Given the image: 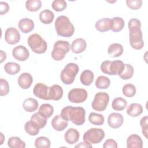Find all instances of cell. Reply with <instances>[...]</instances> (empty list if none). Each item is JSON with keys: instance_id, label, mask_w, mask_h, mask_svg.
<instances>
[{"instance_id": "obj_1", "label": "cell", "mask_w": 148, "mask_h": 148, "mask_svg": "<svg viewBox=\"0 0 148 148\" xmlns=\"http://www.w3.org/2000/svg\"><path fill=\"white\" fill-rule=\"evenodd\" d=\"M128 27L130 31V43L131 46L135 50H140L144 46L142 32L140 29V21L136 18L129 20Z\"/></svg>"}, {"instance_id": "obj_2", "label": "cell", "mask_w": 148, "mask_h": 148, "mask_svg": "<svg viewBox=\"0 0 148 148\" xmlns=\"http://www.w3.org/2000/svg\"><path fill=\"white\" fill-rule=\"evenodd\" d=\"M61 116L66 121H71L76 125H82L85 122V109L82 107L67 106L61 112Z\"/></svg>"}, {"instance_id": "obj_3", "label": "cell", "mask_w": 148, "mask_h": 148, "mask_svg": "<svg viewBox=\"0 0 148 148\" xmlns=\"http://www.w3.org/2000/svg\"><path fill=\"white\" fill-rule=\"evenodd\" d=\"M55 28L58 35L69 38L72 36L75 32V27L66 16H58L55 21Z\"/></svg>"}, {"instance_id": "obj_4", "label": "cell", "mask_w": 148, "mask_h": 148, "mask_svg": "<svg viewBox=\"0 0 148 148\" xmlns=\"http://www.w3.org/2000/svg\"><path fill=\"white\" fill-rule=\"evenodd\" d=\"M101 71L108 75H119L124 70V64L121 60L105 61L101 65Z\"/></svg>"}, {"instance_id": "obj_5", "label": "cell", "mask_w": 148, "mask_h": 148, "mask_svg": "<svg viewBox=\"0 0 148 148\" xmlns=\"http://www.w3.org/2000/svg\"><path fill=\"white\" fill-rule=\"evenodd\" d=\"M27 42L32 51L36 54L45 53L47 49L46 42L38 34L31 35L28 38Z\"/></svg>"}, {"instance_id": "obj_6", "label": "cell", "mask_w": 148, "mask_h": 148, "mask_svg": "<svg viewBox=\"0 0 148 148\" xmlns=\"http://www.w3.org/2000/svg\"><path fill=\"white\" fill-rule=\"evenodd\" d=\"M79 70V66L73 62L67 64L61 71L60 74L61 80L63 83L66 85L72 84Z\"/></svg>"}, {"instance_id": "obj_7", "label": "cell", "mask_w": 148, "mask_h": 148, "mask_svg": "<svg viewBox=\"0 0 148 148\" xmlns=\"http://www.w3.org/2000/svg\"><path fill=\"white\" fill-rule=\"evenodd\" d=\"M70 44L65 40H57L53 46L51 57L56 61H61L70 50Z\"/></svg>"}, {"instance_id": "obj_8", "label": "cell", "mask_w": 148, "mask_h": 148, "mask_svg": "<svg viewBox=\"0 0 148 148\" xmlns=\"http://www.w3.org/2000/svg\"><path fill=\"white\" fill-rule=\"evenodd\" d=\"M105 137V132L101 128H91L87 130L83 135L84 141L92 144L100 143Z\"/></svg>"}, {"instance_id": "obj_9", "label": "cell", "mask_w": 148, "mask_h": 148, "mask_svg": "<svg viewBox=\"0 0 148 148\" xmlns=\"http://www.w3.org/2000/svg\"><path fill=\"white\" fill-rule=\"evenodd\" d=\"M109 101V95L108 93L99 92L95 95L94 100L91 103V107L94 110L102 112L106 109Z\"/></svg>"}, {"instance_id": "obj_10", "label": "cell", "mask_w": 148, "mask_h": 148, "mask_svg": "<svg viewBox=\"0 0 148 148\" xmlns=\"http://www.w3.org/2000/svg\"><path fill=\"white\" fill-rule=\"evenodd\" d=\"M87 98V92L85 89L76 88L71 89L68 94L69 101L72 103H80L84 102Z\"/></svg>"}, {"instance_id": "obj_11", "label": "cell", "mask_w": 148, "mask_h": 148, "mask_svg": "<svg viewBox=\"0 0 148 148\" xmlns=\"http://www.w3.org/2000/svg\"><path fill=\"white\" fill-rule=\"evenodd\" d=\"M20 39V34L18 31L14 27L6 29L5 34V40L9 45L17 43Z\"/></svg>"}, {"instance_id": "obj_12", "label": "cell", "mask_w": 148, "mask_h": 148, "mask_svg": "<svg viewBox=\"0 0 148 148\" xmlns=\"http://www.w3.org/2000/svg\"><path fill=\"white\" fill-rule=\"evenodd\" d=\"M49 87L42 83L36 84L33 89V93L34 95L44 100H49Z\"/></svg>"}, {"instance_id": "obj_13", "label": "cell", "mask_w": 148, "mask_h": 148, "mask_svg": "<svg viewBox=\"0 0 148 148\" xmlns=\"http://www.w3.org/2000/svg\"><path fill=\"white\" fill-rule=\"evenodd\" d=\"M12 56L17 60L24 61L27 60L29 56V53L28 49L23 45H18L12 50Z\"/></svg>"}, {"instance_id": "obj_14", "label": "cell", "mask_w": 148, "mask_h": 148, "mask_svg": "<svg viewBox=\"0 0 148 148\" xmlns=\"http://www.w3.org/2000/svg\"><path fill=\"white\" fill-rule=\"evenodd\" d=\"M124 122V118L121 114L118 113H112L108 117V123L110 127L112 128H118L120 127Z\"/></svg>"}, {"instance_id": "obj_15", "label": "cell", "mask_w": 148, "mask_h": 148, "mask_svg": "<svg viewBox=\"0 0 148 148\" xmlns=\"http://www.w3.org/2000/svg\"><path fill=\"white\" fill-rule=\"evenodd\" d=\"M17 82L21 88L28 89L31 87L33 82V78L30 73L24 72L18 76Z\"/></svg>"}, {"instance_id": "obj_16", "label": "cell", "mask_w": 148, "mask_h": 148, "mask_svg": "<svg viewBox=\"0 0 148 148\" xmlns=\"http://www.w3.org/2000/svg\"><path fill=\"white\" fill-rule=\"evenodd\" d=\"M68 121L64 120L61 115H56L51 120L52 127L57 131H64L68 126Z\"/></svg>"}, {"instance_id": "obj_17", "label": "cell", "mask_w": 148, "mask_h": 148, "mask_svg": "<svg viewBox=\"0 0 148 148\" xmlns=\"http://www.w3.org/2000/svg\"><path fill=\"white\" fill-rule=\"evenodd\" d=\"M80 134L79 131L73 128H71L65 133L64 139L66 142L69 145L76 143L79 139Z\"/></svg>"}, {"instance_id": "obj_18", "label": "cell", "mask_w": 148, "mask_h": 148, "mask_svg": "<svg viewBox=\"0 0 148 148\" xmlns=\"http://www.w3.org/2000/svg\"><path fill=\"white\" fill-rule=\"evenodd\" d=\"M18 26L22 32L27 34L34 29V23L33 20L30 18H24L18 21Z\"/></svg>"}, {"instance_id": "obj_19", "label": "cell", "mask_w": 148, "mask_h": 148, "mask_svg": "<svg viewBox=\"0 0 148 148\" xmlns=\"http://www.w3.org/2000/svg\"><path fill=\"white\" fill-rule=\"evenodd\" d=\"M63 95L62 88L58 84H54L49 87V100L58 101Z\"/></svg>"}, {"instance_id": "obj_20", "label": "cell", "mask_w": 148, "mask_h": 148, "mask_svg": "<svg viewBox=\"0 0 148 148\" xmlns=\"http://www.w3.org/2000/svg\"><path fill=\"white\" fill-rule=\"evenodd\" d=\"M87 47V43L83 38H77L74 40L71 46V50L75 54L81 53L84 51Z\"/></svg>"}, {"instance_id": "obj_21", "label": "cell", "mask_w": 148, "mask_h": 148, "mask_svg": "<svg viewBox=\"0 0 148 148\" xmlns=\"http://www.w3.org/2000/svg\"><path fill=\"white\" fill-rule=\"evenodd\" d=\"M143 141L137 134H132L127 139V148H142Z\"/></svg>"}, {"instance_id": "obj_22", "label": "cell", "mask_w": 148, "mask_h": 148, "mask_svg": "<svg viewBox=\"0 0 148 148\" xmlns=\"http://www.w3.org/2000/svg\"><path fill=\"white\" fill-rule=\"evenodd\" d=\"M111 19L110 18H103L98 20L95 25L97 30L101 32L108 31L111 28Z\"/></svg>"}, {"instance_id": "obj_23", "label": "cell", "mask_w": 148, "mask_h": 148, "mask_svg": "<svg viewBox=\"0 0 148 148\" xmlns=\"http://www.w3.org/2000/svg\"><path fill=\"white\" fill-rule=\"evenodd\" d=\"M143 112V107L138 103H133L130 104L127 109V113L128 115L136 117L140 115Z\"/></svg>"}, {"instance_id": "obj_24", "label": "cell", "mask_w": 148, "mask_h": 148, "mask_svg": "<svg viewBox=\"0 0 148 148\" xmlns=\"http://www.w3.org/2000/svg\"><path fill=\"white\" fill-rule=\"evenodd\" d=\"M39 106L38 102L36 99L32 98L25 99L23 103V108L28 112H32L37 110Z\"/></svg>"}, {"instance_id": "obj_25", "label": "cell", "mask_w": 148, "mask_h": 148, "mask_svg": "<svg viewBox=\"0 0 148 148\" xmlns=\"http://www.w3.org/2000/svg\"><path fill=\"white\" fill-rule=\"evenodd\" d=\"M123 51L124 49L123 46L121 44L117 43L110 45L108 49V54L112 57H120L122 55Z\"/></svg>"}, {"instance_id": "obj_26", "label": "cell", "mask_w": 148, "mask_h": 148, "mask_svg": "<svg viewBox=\"0 0 148 148\" xmlns=\"http://www.w3.org/2000/svg\"><path fill=\"white\" fill-rule=\"evenodd\" d=\"M94 73L91 71L84 70L80 75V82L84 86H90L94 80Z\"/></svg>"}, {"instance_id": "obj_27", "label": "cell", "mask_w": 148, "mask_h": 148, "mask_svg": "<svg viewBox=\"0 0 148 148\" xmlns=\"http://www.w3.org/2000/svg\"><path fill=\"white\" fill-rule=\"evenodd\" d=\"M54 14L50 10H42L39 14V20L44 24H49L54 20Z\"/></svg>"}, {"instance_id": "obj_28", "label": "cell", "mask_w": 148, "mask_h": 148, "mask_svg": "<svg viewBox=\"0 0 148 148\" xmlns=\"http://www.w3.org/2000/svg\"><path fill=\"white\" fill-rule=\"evenodd\" d=\"M112 25L110 29L113 32H119L124 27V21L123 18L119 17H114L111 19Z\"/></svg>"}, {"instance_id": "obj_29", "label": "cell", "mask_w": 148, "mask_h": 148, "mask_svg": "<svg viewBox=\"0 0 148 148\" xmlns=\"http://www.w3.org/2000/svg\"><path fill=\"white\" fill-rule=\"evenodd\" d=\"M24 130L25 132L31 136H35L39 132L40 128L32 121H27L24 125Z\"/></svg>"}, {"instance_id": "obj_30", "label": "cell", "mask_w": 148, "mask_h": 148, "mask_svg": "<svg viewBox=\"0 0 148 148\" xmlns=\"http://www.w3.org/2000/svg\"><path fill=\"white\" fill-rule=\"evenodd\" d=\"M8 145L10 148H25L26 146L25 142L17 136L9 138L8 141Z\"/></svg>"}, {"instance_id": "obj_31", "label": "cell", "mask_w": 148, "mask_h": 148, "mask_svg": "<svg viewBox=\"0 0 148 148\" xmlns=\"http://www.w3.org/2000/svg\"><path fill=\"white\" fill-rule=\"evenodd\" d=\"M127 105V101L121 97L114 98L112 103V107L114 110L121 111L124 110Z\"/></svg>"}, {"instance_id": "obj_32", "label": "cell", "mask_w": 148, "mask_h": 148, "mask_svg": "<svg viewBox=\"0 0 148 148\" xmlns=\"http://www.w3.org/2000/svg\"><path fill=\"white\" fill-rule=\"evenodd\" d=\"M88 120L93 125H102L104 123L105 119L103 116L101 114L91 112L88 116Z\"/></svg>"}, {"instance_id": "obj_33", "label": "cell", "mask_w": 148, "mask_h": 148, "mask_svg": "<svg viewBox=\"0 0 148 148\" xmlns=\"http://www.w3.org/2000/svg\"><path fill=\"white\" fill-rule=\"evenodd\" d=\"M38 112L44 117L48 119L53 114L54 108L49 103H43L39 107Z\"/></svg>"}, {"instance_id": "obj_34", "label": "cell", "mask_w": 148, "mask_h": 148, "mask_svg": "<svg viewBox=\"0 0 148 148\" xmlns=\"http://www.w3.org/2000/svg\"><path fill=\"white\" fill-rule=\"evenodd\" d=\"M5 71L9 75H14L17 74L20 71V66L19 64L13 62H9L4 65Z\"/></svg>"}, {"instance_id": "obj_35", "label": "cell", "mask_w": 148, "mask_h": 148, "mask_svg": "<svg viewBox=\"0 0 148 148\" xmlns=\"http://www.w3.org/2000/svg\"><path fill=\"white\" fill-rule=\"evenodd\" d=\"M47 119L42 116L39 112L35 113L31 117V120L34 122L40 129L45 127L47 123Z\"/></svg>"}, {"instance_id": "obj_36", "label": "cell", "mask_w": 148, "mask_h": 148, "mask_svg": "<svg viewBox=\"0 0 148 148\" xmlns=\"http://www.w3.org/2000/svg\"><path fill=\"white\" fill-rule=\"evenodd\" d=\"M110 79L105 76H99L96 79L95 84L99 89H106L110 86Z\"/></svg>"}, {"instance_id": "obj_37", "label": "cell", "mask_w": 148, "mask_h": 148, "mask_svg": "<svg viewBox=\"0 0 148 148\" xmlns=\"http://www.w3.org/2000/svg\"><path fill=\"white\" fill-rule=\"evenodd\" d=\"M134 74V68L133 66L129 64H124V68L123 71L119 75V77L123 80H128L131 78Z\"/></svg>"}, {"instance_id": "obj_38", "label": "cell", "mask_w": 148, "mask_h": 148, "mask_svg": "<svg viewBox=\"0 0 148 148\" xmlns=\"http://www.w3.org/2000/svg\"><path fill=\"white\" fill-rule=\"evenodd\" d=\"M41 6L42 2L40 0H28L25 2L26 9L30 12L38 11Z\"/></svg>"}, {"instance_id": "obj_39", "label": "cell", "mask_w": 148, "mask_h": 148, "mask_svg": "<svg viewBox=\"0 0 148 148\" xmlns=\"http://www.w3.org/2000/svg\"><path fill=\"white\" fill-rule=\"evenodd\" d=\"M35 146L37 148H49L50 141L47 137L39 136L35 140Z\"/></svg>"}, {"instance_id": "obj_40", "label": "cell", "mask_w": 148, "mask_h": 148, "mask_svg": "<svg viewBox=\"0 0 148 148\" xmlns=\"http://www.w3.org/2000/svg\"><path fill=\"white\" fill-rule=\"evenodd\" d=\"M122 92L124 95L127 97L130 98L134 97L136 92V88L135 86L132 84H125L122 88Z\"/></svg>"}, {"instance_id": "obj_41", "label": "cell", "mask_w": 148, "mask_h": 148, "mask_svg": "<svg viewBox=\"0 0 148 148\" xmlns=\"http://www.w3.org/2000/svg\"><path fill=\"white\" fill-rule=\"evenodd\" d=\"M51 7L56 12H61L66 8L67 3L64 0H54L51 3Z\"/></svg>"}, {"instance_id": "obj_42", "label": "cell", "mask_w": 148, "mask_h": 148, "mask_svg": "<svg viewBox=\"0 0 148 148\" xmlns=\"http://www.w3.org/2000/svg\"><path fill=\"white\" fill-rule=\"evenodd\" d=\"M9 84L7 80L3 79H0V95L5 96L9 92Z\"/></svg>"}, {"instance_id": "obj_43", "label": "cell", "mask_w": 148, "mask_h": 148, "mask_svg": "<svg viewBox=\"0 0 148 148\" xmlns=\"http://www.w3.org/2000/svg\"><path fill=\"white\" fill-rule=\"evenodd\" d=\"M127 6L132 10L139 9L142 5V0H127L125 1Z\"/></svg>"}, {"instance_id": "obj_44", "label": "cell", "mask_w": 148, "mask_h": 148, "mask_svg": "<svg viewBox=\"0 0 148 148\" xmlns=\"http://www.w3.org/2000/svg\"><path fill=\"white\" fill-rule=\"evenodd\" d=\"M148 117L147 116L143 117L140 121V125L142 127V132L146 138H147V131H148Z\"/></svg>"}, {"instance_id": "obj_45", "label": "cell", "mask_w": 148, "mask_h": 148, "mask_svg": "<svg viewBox=\"0 0 148 148\" xmlns=\"http://www.w3.org/2000/svg\"><path fill=\"white\" fill-rule=\"evenodd\" d=\"M117 147L118 146L117 142L112 139L106 140L103 145V148H117Z\"/></svg>"}, {"instance_id": "obj_46", "label": "cell", "mask_w": 148, "mask_h": 148, "mask_svg": "<svg viewBox=\"0 0 148 148\" xmlns=\"http://www.w3.org/2000/svg\"><path fill=\"white\" fill-rule=\"evenodd\" d=\"M10 7L8 3L5 2H0V14H6L9 10Z\"/></svg>"}, {"instance_id": "obj_47", "label": "cell", "mask_w": 148, "mask_h": 148, "mask_svg": "<svg viewBox=\"0 0 148 148\" xmlns=\"http://www.w3.org/2000/svg\"><path fill=\"white\" fill-rule=\"evenodd\" d=\"M75 147H92V146L91 145V143H88V142H87L86 141H84V142H80L79 143V144L76 145L75 146Z\"/></svg>"}, {"instance_id": "obj_48", "label": "cell", "mask_w": 148, "mask_h": 148, "mask_svg": "<svg viewBox=\"0 0 148 148\" xmlns=\"http://www.w3.org/2000/svg\"><path fill=\"white\" fill-rule=\"evenodd\" d=\"M1 53V63H2L6 58V54L3 50H0Z\"/></svg>"}, {"instance_id": "obj_49", "label": "cell", "mask_w": 148, "mask_h": 148, "mask_svg": "<svg viewBox=\"0 0 148 148\" xmlns=\"http://www.w3.org/2000/svg\"><path fill=\"white\" fill-rule=\"evenodd\" d=\"M1 143L0 145H1L2 143H3V139H5V136H3V134L2 132H1Z\"/></svg>"}]
</instances>
